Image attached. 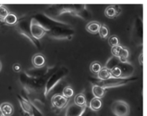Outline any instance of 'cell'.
Segmentation results:
<instances>
[{
	"mask_svg": "<svg viewBox=\"0 0 147 116\" xmlns=\"http://www.w3.org/2000/svg\"><path fill=\"white\" fill-rule=\"evenodd\" d=\"M111 111L116 116H129L130 107L123 100H116L112 104Z\"/></svg>",
	"mask_w": 147,
	"mask_h": 116,
	"instance_id": "cell-1",
	"label": "cell"
},
{
	"mask_svg": "<svg viewBox=\"0 0 147 116\" xmlns=\"http://www.w3.org/2000/svg\"><path fill=\"white\" fill-rule=\"evenodd\" d=\"M111 53L113 56L119 57L121 62H128L127 59L129 56V52L127 49L123 47L121 44L112 47Z\"/></svg>",
	"mask_w": 147,
	"mask_h": 116,
	"instance_id": "cell-2",
	"label": "cell"
},
{
	"mask_svg": "<svg viewBox=\"0 0 147 116\" xmlns=\"http://www.w3.org/2000/svg\"><path fill=\"white\" fill-rule=\"evenodd\" d=\"M68 99L65 98L61 94H55L52 97V105L57 109H62L67 105Z\"/></svg>",
	"mask_w": 147,
	"mask_h": 116,
	"instance_id": "cell-3",
	"label": "cell"
},
{
	"mask_svg": "<svg viewBox=\"0 0 147 116\" xmlns=\"http://www.w3.org/2000/svg\"><path fill=\"white\" fill-rule=\"evenodd\" d=\"M121 11V9L118 5H110L105 9V15L108 18L113 19L118 17Z\"/></svg>",
	"mask_w": 147,
	"mask_h": 116,
	"instance_id": "cell-4",
	"label": "cell"
},
{
	"mask_svg": "<svg viewBox=\"0 0 147 116\" xmlns=\"http://www.w3.org/2000/svg\"><path fill=\"white\" fill-rule=\"evenodd\" d=\"M46 62V59L42 54H36L32 57V64L36 68H41L44 67Z\"/></svg>",
	"mask_w": 147,
	"mask_h": 116,
	"instance_id": "cell-5",
	"label": "cell"
},
{
	"mask_svg": "<svg viewBox=\"0 0 147 116\" xmlns=\"http://www.w3.org/2000/svg\"><path fill=\"white\" fill-rule=\"evenodd\" d=\"M0 109L4 116H11L14 113V107L9 103H4L0 105Z\"/></svg>",
	"mask_w": 147,
	"mask_h": 116,
	"instance_id": "cell-6",
	"label": "cell"
},
{
	"mask_svg": "<svg viewBox=\"0 0 147 116\" xmlns=\"http://www.w3.org/2000/svg\"><path fill=\"white\" fill-rule=\"evenodd\" d=\"M102 106H103V102H102L101 99L94 97V98L90 100L89 107H90L92 111L96 112L100 110L101 109Z\"/></svg>",
	"mask_w": 147,
	"mask_h": 116,
	"instance_id": "cell-7",
	"label": "cell"
},
{
	"mask_svg": "<svg viewBox=\"0 0 147 116\" xmlns=\"http://www.w3.org/2000/svg\"><path fill=\"white\" fill-rule=\"evenodd\" d=\"M100 25H101V24H100L98 21H93L89 22L88 24L86 25V29L88 32L91 33V34H97V33H98V30Z\"/></svg>",
	"mask_w": 147,
	"mask_h": 116,
	"instance_id": "cell-8",
	"label": "cell"
},
{
	"mask_svg": "<svg viewBox=\"0 0 147 116\" xmlns=\"http://www.w3.org/2000/svg\"><path fill=\"white\" fill-rule=\"evenodd\" d=\"M74 102L76 105H77L78 107H85L86 105V102H87L86 95L83 93L76 95L74 98Z\"/></svg>",
	"mask_w": 147,
	"mask_h": 116,
	"instance_id": "cell-9",
	"label": "cell"
},
{
	"mask_svg": "<svg viewBox=\"0 0 147 116\" xmlns=\"http://www.w3.org/2000/svg\"><path fill=\"white\" fill-rule=\"evenodd\" d=\"M92 93H93V95L95 97L97 98L101 99L102 97H104L105 95V89L103 87L98 84H96L92 88Z\"/></svg>",
	"mask_w": 147,
	"mask_h": 116,
	"instance_id": "cell-10",
	"label": "cell"
},
{
	"mask_svg": "<svg viewBox=\"0 0 147 116\" xmlns=\"http://www.w3.org/2000/svg\"><path fill=\"white\" fill-rule=\"evenodd\" d=\"M98 77L100 80L105 81V80H108L109 79L112 78L110 70L107 67H102L100 71L98 73Z\"/></svg>",
	"mask_w": 147,
	"mask_h": 116,
	"instance_id": "cell-11",
	"label": "cell"
},
{
	"mask_svg": "<svg viewBox=\"0 0 147 116\" xmlns=\"http://www.w3.org/2000/svg\"><path fill=\"white\" fill-rule=\"evenodd\" d=\"M78 107L77 105L73 106V107L70 108L67 113V116H80L81 115V113H83V110L84 107Z\"/></svg>",
	"mask_w": 147,
	"mask_h": 116,
	"instance_id": "cell-12",
	"label": "cell"
},
{
	"mask_svg": "<svg viewBox=\"0 0 147 116\" xmlns=\"http://www.w3.org/2000/svg\"><path fill=\"white\" fill-rule=\"evenodd\" d=\"M17 17L15 14L14 13H9L8 15L7 16V17L4 19V22H5L6 24H9V25H14L17 23Z\"/></svg>",
	"mask_w": 147,
	"mask_h": 116,
	"instance_id": "cell-13",
	"label": "cell"
},
{
	"mask_svg": "<svg viewBox=\"0 0 147 116\" xmlns=\"http://www.w3.org/2000/svg\"><path fill=\"white\" fill-rule=\"evenodd\" d=\"M98 33L101 38L106 39L107 37H109L110 31H109V29L107 26L105 25V24H103V25H100L98 30Z\"/></svg>",
	"mask_w": 147,
	"mask_h": 116,
	"instance_id": "cell-14",
	"label": "cell"
},
{
	"mask_svg": "<svg viewBox=\"0 0 147 116\" xmlns=\"http://www.w3.org/2000/svg\"><path fill=\"white\" fill-rule=\"evenodd\" d=\"M110 72L111 77H114V78H119L122 75V70L119 66H115V67H112L110 70Z\"/></svg>",
	"mask_w": 147,
	"mask_h": 116,
	"instance_id": "cell-15",
	"label": "cell"
},
{
	"mask_svg": "<svg viewBox=\"0 0 147 116\" xmlns=\"http://www.w3.org/2000/svg\"><path fill=\"white\" fill-rule=\"evenodd\" d=\"M102 68V65L99 62H93L90 65V70L93 74H97L100 71Z\"/></svg>",
	"mask_w": 147,
	"mask_h": 116,
	"instance_id": "cell-16",
	"label": "cell"
},
{
	"mask_svg": "<svg viewBox=\"0 0 147 116\" xmlns=\"http://www.w3.org/2000/svg\"><path fill=\"white\" fill-rule=\"evenodd\" d=\"M31 30H32V34L34 36V37H37V32H38L39 37H40V38H41V37H42L43 34H45L44 30H43L41 27H38V30H37V25H34V24H32Z\"/></svg>",
	"mask_w": 147,
	"mask_h": 116,
	"instance_id": "cell-17",
	"label": "cell"
},
{
	"mask_svg": "<svg viewBox=\"0 0 147 116\" xmlns=\"http://www.w3.org/2000/svg\"><path fill=\"white\" fill-rule=\"evenodd\" d=\"M73 95H74V90H73V89L70 86H67V87H64L62 95L64 96L65 98L69 99L73 97Z\"/></svg>",
	"mask_w": 147,
	"mask_h": 116,
	"instance_id": "cell-18",
	"label": "cell"
},
{
	"mask_svg": "<svg viewBox=\"0 0 147 116\" xmlns=\"http://www.w3.org/2000/svg\"><path fill=\"white\" fill-rule=\"evenodd\" d=\"M9 11L8 9L4 5H0V20L1 21H4L7 16L8 15Z\"/></svg>",
	"mask_w": 147,
	"mask_h": 116,
	"instance_id": "cell-19",
	"label": "cell"
},
{
	"mask_svg": "<svg viewBox=\"0 0 147 116\" xmlns=\"http://www.w3.org/2000/svg\"><path fill=\"white\" fill-rule=\"evenodd\" d=\"M109 43L112 47H115V46L119 45V39L116 35H112L109 37Z\"/></svg>",
	"mask_w": 147,
	"mask_h": 116,
	"instance_id": "cell-20",
	"label": "cell"
},
{
	"mask_svg": "<svg viewBox=\"0 0 147 116\" xmlns=\"http://www.w3.org/2000/svg\"><path fill=\"white\" fill-rule=\"evenodd\" d=\"M95 113H96V112L92 111L90 109H89V110H87V109H86V110H85L83 112V113H82L80 116H96Z\"/></svg>",
	"mask_w": 147,
	"mask_h": 116,
	"instance_id": "cell-21",
	"label": "cell"
},
{
	"mask_svg": "<svg viewBox=\"0 0 147 116\" xmlns=\"http://www.w3.org/2000/svg\"><path fill=\"white\" fill-rule=\"evenodd\" d=\"M12 69L14 72H20V70H21V66L19 64H14V65H13Z\"/></svg>",
	"mask_w": 147,
	"mask_h": 116,
	"instance_id": "cell-22",
	"label": "cell"
},
{
	"mask_svg": "<svg viewBox=\"0 0 147 116\" xmlns=\"http://www.w3.org/2000/svg\"><path fill=\"white\" fill-rule=\"evenodd\" d=\"M142 59H143V54H140V56H139V63H140V64H142H142H143V60H142Z\"/></svg>",
	"mask_w": 147,
	"mask_h": 116,
	"instance_id": "cell-23",
	"label": "cell"
},
{
	"mask_svg": "<svg viewBox=\"0 0 147 116\" xmlns=\"http://www.w3.org/2000/svg\"><path fill=\"white\" fill-rule=\"evenodd\" d=\"M0 116H4V115H3V113H2V112H1V109H0Z\"/></svg>",
	"mask_w": 147,
	"mask_h": 116,
	"instance_id": "cell-24",
	"label": "cell"
},
{
	"mask_svg": "<svg viewBox=\"0 0 147 116\" xmlns=\"http://www.w3.org/2000/svg\"><path fill=\"white\" fill-rule=\"evenodd\" d=\"M1 62H0V71H1Z\"/></svg>",
	"mask_w": 147,
	"mask_h": 116,
	"instance_id": "cell-25",
	"label": "cell"
}]
</instances>
